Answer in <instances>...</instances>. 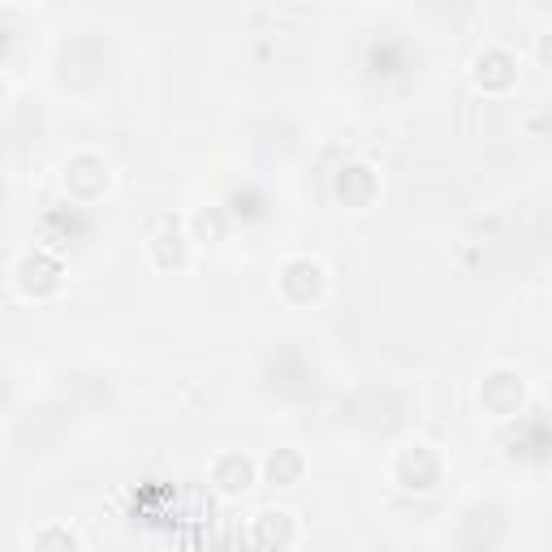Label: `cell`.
I'll list each match as a JSON object with an SVG mask.
<instances>
[{"instance_id":"30bf717a","label":"cell","mask_w":552,"mask_h":552,"mask_svg":"<svg viewBox=\"0 0 552 552\" xmlns=\"http://www.w3.org/2000/svg\"><path fill=\"white\" fill-rule=\"evenodd\" d=\"M302 475V458L294 449H276L272 458H268V479L272 483H281V488H289V483H298Z\"/></svg>"},{"instance_id":"6da1fadb","label":"cell","mask_w":552,"mask_h":552,"mask_svg":"<svg viewBox=\"0 0 552 552\" xmlns=\"http://www.w3.org/2000/svg\"><path fill=\"white\" fill-rule=\"evenodd\" d=\"M397 479H402V488L427 492L440 479V458L427 445H410V449L397 453Z\"/></svg>"},{"instance_id":"5bb4252c","label":"cell","mask_w":552,"mask_h":552,"mask_svg":"<svg viewBox=\"0 0 552 552\" xmlns=\"http://www.w3.org/2000/svg\"><path fill=\"white\" fill-rule=\"evenodd\" d=\"M0 100H5V87H0Z\"/></svg>"},{"instance_id":"8fae6325","label":"cell","mask_w":552,"mask_h":552,"mask_svg":"<svg viewBox=\"0 0 552 552\" xmlns=\"http://www.w3.org/2000/svg\"><path fill=\"white\" fill-rule=\"evenodd\" d=\"M509 61L505 52H488V57H479V82H492V87H505L509 82Z\"/></svg>"},{"instance_id":"ba28073f","label":"cell","mask_w":552,"mask_h":552,"mask_svg":"<svg viewBox=\"0 0 552 552\" xmlns=\"http://www.w3.org/2000/svg\"><path fill=\"white\" fill-rule=\"evenodd\" d=\"M151 251H156V264H160V268H182L186 255H190L186 233L177 229V225H164L156 238H151Z\"/></svg>"},{"instance_id":"3957f363","label":"cell","mask_w":552,"mask_h":552,"mask_svg":"<svg viewBox=\"0 0 552 552\" xmlns=\"http://www.w3.org/2000/svg\"><path fill=\"white\" fill-rule=\"evenodd\" d=\"M57 285H61V268H57V259H48V255H31L18 268V289L31 294V298H44Z\"/></svg>"},{"instance_id":"7c38bea8","label":"cell","mask_w":552,"mask_h":552,"mask_svg":"<svg viewBox=\"0 0 552 552\" xmlns=\"http://www.w3.org/2000/svg\"><path fill=\"white\" fill-rule=\"evenodd\" d=\"M35 552H78V540L65 527H48V531H39Z\"/></svg>"},{"instance_id":"5b68a950","label":"cell","mask_w":552,"mask_h":552,"mask_svg":"<svg viewBox=\"0 0 552 552\" xmlns=\"http://www.w3.org/2000/svg\"><path fill=\"white\" fill-rule=\"evenodd\" d=\"M320 264H311V259H294V264H285L281 272V289L294 302H311L315 294H320Z\"/></svg>"},{"instance_id":"8992f818","label":"cell","mask_w":552,"mask_h":552,"mask_svg":"<svg viewBox=\"0 0 552 552\" xmlns=\"http://www.w3.org/2000/svg\"><path fill=\"white\" fill-rule=\"evenodd\" d=\"M483 406L496 410V414H509V410H518L522 402V384L509 376V371H496V376H488V384H483Z\"/></svg>"},{"instance_id":"7a4b0ae2","label":"cell","mask_w":552,"mask_h":552,"mask_svg":"<svg viewBox=\"0 0 552 552\" xmlns=\"http://www.w3.org/2000/svg\"><path fill=\"white\" fill-rule=\"evenodd\" d=\"M65 182H69V190H74L78 199H95L108 186V164L95 160V156H78V160H69Z\"/></svg>"},{"instance_id":"52a82bcc","label":"cell","mask_w":552,"mask_h":552,"mask_svg":"<svg viewBox=\"0 0 552 552\" xmlns=\"http://www.w3.org/2000/svg\"><path fill=\"white\" fill-rule=\"evenodd\" d=\"M371 190H376V177H371L367 164H350V169H341V177H337V199L341 203L363 207L371 199Z\"/></svg>"},{"instance_id":"4fadbf2b","label":"cell","mask_w":552,"mask_h":552,"mask_svg":"<svg viewBox=\"0 0 552 552\" xmlns=\"http://www.w3.org/2000/svg\"><path fill=\"white\" fill-rule=\"evenodd\" d=\"M195 233H199V242H220V238H225V216H220L216 207L195 212Z\"/></svg>"},{"instance_id":"9c48e42d","label":"cell","mask_w":552,"mask_h":552,"mask_svg":"<svg viewBox=\"0 0 552 552\" xmlns=\"http://www.w3.org/2000/svg\"><path fill=\"white\" fill-rule=\"evenodd\" d=\"M251 479H255V466L242 458V453H225V458L216 462V483L225 492H246L251 488Z\"/></svg>"},{"instance_id":"277c9868","label":"cell","mask_w":552,"mask_h":552,"mask_svg":"<svg viewBox=\"0 0 552 552\" xmlns=\"http://www.w3.org/2000/svg\"><path fill=\"white\" fill-rule=\"evenodd\" d=\"M251 540L264 552H281L289 540H294V518L281 514V509H268V514H259L251 522Z\"/></svg>"}]
</instances>
